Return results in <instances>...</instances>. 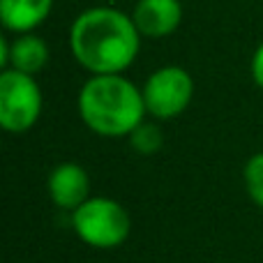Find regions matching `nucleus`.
I'll return each mask as SVG.
<instances>
[{"instance_id":"obj_1","label":"nucleus","mask_w":263,"mask_h":263,"mask_svg":"<svg viewBox=\"0 0 263 263\" xmlns=\"http://www.w3.org/2000/svg\"><path fill=\"white\" fill-rule=\"evenodd\" d=\"M141 49L132 14L118 7H88L69 26V51L90 74H123Z\"/></svg>"},{"instance_id":"obj_2","label":"nucleus","mask_w":263,"mask_h":263,"mask_svg":"<svg viewBox=\"0 0 263 263\" xmlns=\"http://www.w3.org/2000/svg\"><path fill=\"white\" fill-rule=\"evenodd\" d=\"M145 114L141 88L123 74H90L79 90V116L100 136H129L145 120Z\"/></svg>"},{"instance_id":"obj_3","label":"nucleus","mask_w":263,"mask_h":263,"mask_svg":"<svg viewBox=\"0 0 263 263\" xmlns=\"http://www.w3.org/2000/svg\"><path fill=\"white\" fill-rule=\"evenodd\" d=\"M72 229L79 240L95 250H116L129 238L132 219L123 203L109 196H90L72 210Z\"/></svg>"},{"instance_id":"obj_4","label":"nucleus","mask_w":263,"mask_h":263,"mask_svg":"<svg viewBox=\"0 0 263 263\" xmlns=\"http://www.w3.org/2000/svg\"><path fill=\"white\" fill-rule=\"evenodd\" d=\"M42 88L32 74L3 69L0 74V125L9 134L32 129L42 116Z\"/></svg>"},{"instance_id":"obj_5","label":"nucleus","mask_w":263,"mask_h":263,"mask_svg":"<svg viewBox=\"0 0 263 263\" xmlns=\"http://www.w3.org/2000/svg\"><path fill=\"white\" fill-rule=\"evenodd\" d=\"M141 92L148 116L155 120H171L190 106L194 97V79L180 65H164L145 79Z\"/></svg>"},{"instance_id":"obj_6","label":"nucleus","mask_w":263,"mask_h":263,"mask_svg":"<svg viewBox=\"0 0 263 263\" xmlns=\"http://www.w3.org/2000/svg\"><path fill=\"white\" fill-rule=\"evenodd\" d=\"M136 30L148 40H164L182 23L180 0H139L132 9Z\"/></svg>"},{"instance_id":"obj_7","label":"nucleus","mask_w":263,"mask_h":263,"mask_svg":"<svg viewBox=\"0 0 263 263\" xmlns=\"http://www.w3.org/2000/svg\"><path fill=\"white\" fill-rule=\"evenodd\" d=\"M49 199L63 210H77L90 199V176L77 162H63L49 173Z\"/></svg>"},{"instance_id":"obj_8","label":"nucleus","mask_w":263,"mask_h":263,"mask_svg":"<svg viewBox=\"0 0 263 263\" xmlns=\"http://www.w3.org/2000/svg\"><path fill=\"white\" fill-rule=\"evenodd\" d=\"M53 0H0V23L7 32H35L49 18Z\"/></svg>"},{"instance_id":"obj_9","label":"nucleus","mask_w":263,"mask_h":263,"mask_svg":"<svg viewBox=\"0 0 263 263\" xmlns=\"http://www.w3.org/2000/svg\"><path fill=\"white\" fill-rule=\"evenodd\" d=\"M49 63V46L35 32H23L9 42V65L7 69H16L23 74H40Z\"/></svg>"},{"instance_id":"obj_10","label":"nucleus","mask_w":263,"mask_h":263,"mask_svg":"<svg viewBox=\"0 0 263 263\" xmlns=\"http://www.w3.org/2000/svg\"><path fill=\"white\" fill-rule=\"evenodd\" d=\"M129 143L139 155L150 157V155H155V153L162 150L164 132H162V127H159L157 123H148V120H143V123H141L139 127L129 134Z\"/></svg>"},{"instance_id":"obj_11","label":"nucleus","mask_w":263,"mask_h":263,"mask_svg":"<svg viewBox=\"0 0 263 263\" xmlns=\"http://www.w3.org/2000/svg\"><path fill=\"white\" fill-rule=\"evenodd\" d=\"M242 180H245V190L250 194V199L259 208H263V153H256L247 159Z\"/></svg>"},{"instance_id":"obj_12","label":"nucleus","mask_w":263,"mask_h":263,"mask_svg":"<svg viewBox=\"0 0 263 263\" xmlns=\"http://www.w3.org/2000/svg\"><path fill=\"white\" fill-rule=\"evenodd\" d=\"M250 72H252V79H254V83L263 90V42H261L259 46H256L254 55H252Z\"/></svg>"}]
</instances>
